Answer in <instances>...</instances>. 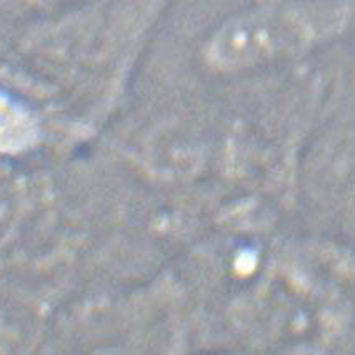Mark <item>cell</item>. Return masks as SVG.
Wrapping results in <instances>:
<instances>
[{
  "label": "cell",
  "mask_w": 355,
  "mask_h": 355,
  "mask_svg": "<svg viewBox=\"0 0 355 355\" xmlns=\"http://www.w3.org/2000/svg\"><path fill=\"white\" fill-rule=\"evenodd\" d=\"M300 31L280 15H245L235 19L216 35L212 57L218 64L232 65L269 55L299 40Z\"/></svg>",
  "instance_id": "cell-1"
},
{
  "label": "cell",
  "mask_w": 355,
  "mask_h": 355,
  "mask_svg": "<svg viewBox=\"0 0 355 355\" xmlns=\"http://www.w3.org/2000/svg\"><path fill=\"white\" fill-rule=\"evenodd\" d=\"M37 139V123L28 110L0 90V152H14Z\"/></svg>",
  "instance_id": "cell-2"
}]
</instances>
